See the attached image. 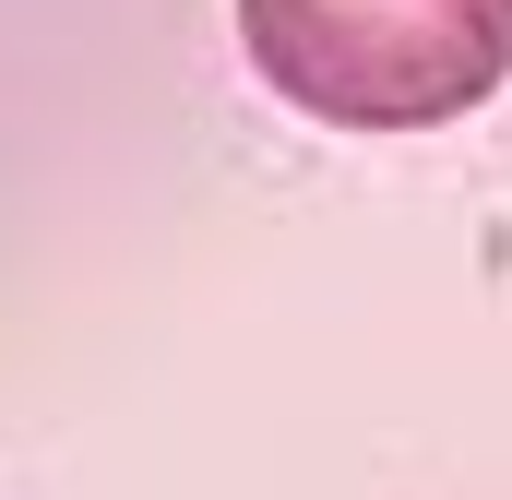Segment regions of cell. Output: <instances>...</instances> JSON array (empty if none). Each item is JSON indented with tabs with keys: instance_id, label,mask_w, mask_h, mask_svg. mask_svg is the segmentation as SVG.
Wrapping results in <instances>:
<instances>
[{
	"instance_id": "1",
	"label": "cell",
	"mask_w": 512,
	"mask_h": 500,
	"mask_svg": "<svg viewBox=\"0 0 512 500\" xmlns=\"http://www.w3.org/2000/svg\"><path fill=\"white\" fill-rule=\"evenodd\" d=\"M239 48L334 131H429L512 84V0H239Z\"/></svg>"
}]
</instances>
